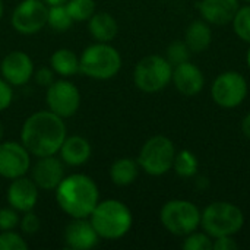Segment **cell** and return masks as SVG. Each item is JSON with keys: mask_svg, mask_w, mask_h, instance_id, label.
I'll return each instance as SVG.
<instances>
[{"mask_svg": "<svg viewBox=\"0 0 250 250\" xmlns=\"http://www.w3.org/2000/svg\"><path fill=\"white\" fill-rule=\"evenodd\" d=\"M182 248L185 250H212V237L205 231L199 233L198 230L185 236Z\"/></svg>", "mask_w": 250, "mask_h": 250, "instance_id": "29", "label": "cell"}, {"mask_svg": "<svg viewBox=\"0 0 250 250\" xmlns=\"http://www.w3.org/2000/svg\"><path fill=\"white\" fill-rule=\"evenodd\" d=\"M199 161L196 155L189 149H182L176 152L174 161H173V170L176 174L182 179H192L198 174Z\"/></svg>", "mask_w": 250, "mask_h": 250, "instance_id": "24", "label": "cell"}, {"mask_svg": "<svg viewBox=\"0 0 250 250\" xmlns=\"http://www.w3.org/2000/svg\"><path fill=\"white\" fill-rule=\"evenodd\" d=\"M163 227L179 237H185L201 227V209L190 201L171 199L160 211Z\"/></svg>", "mask_w": 250, "mask_h": 250, "instance_id": "6", "label": "cell"}, {"mask_svg": "<svg viewBox=\"0 0 250 250\" xmlns=\"http://www.w3.org/2000/svg\"><path fill=\"white\" fill-rule=\"evenodd\" d=\"M45 103L50 111L60 116L62 119H67L76 114L79 110L81 92L78 86L70 81L59 79L47 86Z\"/></svg>", "mask_w": 250, "mask_h": 250, "instance_id": "10", "label": "cell"}, {"mask_svg": "<svg viewBox=\"0 0 250 250\" xmlns=\"http://www.w3.org/2000/svg\"><path fill=\"white\" fill-rule=\"evenodd\" d=\"M100 236L88 218H72L64 229L66 248L72 250H89L98 245Z\"/></svg>", "mask_w": 250, "mask_h": 250, "instance_id": "16", "label": "cell"}, {"mask_svg": "<svg viewBox=\"0 0 250 250\" xmlns=\"http://www.w3.org/2000/svg\"><path fill=\"white\" fill-rule=\"evenodd\" d=\"M0 72L9 85L22 86L34 76V63L26 53L15 50L3 57L0 63Z\"/></svg>", "mask_w": 250, "mask_h": 250, "instance_id": "13", "label": "cell"}, {"mask_svg": "<svg viewBox=\"0 0 250 250\" xmlns=\"http://www.w3.org/2000/svg\"><path fill=\"white\" fill-rule=\"evenodd\" d=\"M28 243L15 230L0 231V250H28Z\"/></svg>", "mask_w": 250, "mask_h": 250, "instance_id": "30", "label": "cell"}, {"mask_svg": "<svg viewBox=\"0 0 250 250\" xmlns=\"http://www.w3.org/2000/svg\"><path fill=\"white\" fill-rule=\"evenodd\" d=\"M89 221L100 239L119 240L125 237L133 224V215L126 204L117 199H105L97 204Z\"/></svg>", "mask_w": 250, "mask_h": 250, "instance_id": "3", "label": "cell"}, {"mask_svg": "<svg viewBox=\"0 0 250 250\" xmlns=\"http://www.w3.org/2000/svg\"><path fill=\"white\" fill-rule=\"evenodd\" d=\"M1 138H3V125L0 123V142H1Z\"/></svg>", "mask_w": 250, "mask_h": 250, "instance_id": "40", "label": "cell"}, {"mask_svg": "<svg viewBox=\"0 0 250 250\" xmlns=\"http://www.w3.org/2000/svg\"><path fill=\"white\" fill-rule=\"evenodd\" d=\"M13 100L12 85H9L3 78H0V111L6 110Z\"/></svg>", "mask_w": 250, "mask_h": 250, "instance_id": "33", "label": "cell"}, {"mask_svg": "<svg viewBox=\"0 0 250 250\" xmlns=\"http://www.w3.org/2000/svg\"><path fill=\"white\" fill-rule=\"evenodd\" d=\"M240 7V0H201L198 12L201 18L209 25L231 23L236 12Z\"/></svg>", "mask_w": 250, "mask_h": 250, "instance_id": "18", "label": "cell"}, {"mask_svg": "<svg viewBox=\"0 0 250 250\" xmlns=\"http://www.w3.org/2000/svg\"><path fill=\"white\" fill-rule=\"evenodd\" d=\"M67 136L63 119L50 110L31 114L22 125L21 142L37 158L56 155Z\"/></svg>", "mask_w": 250, "mask_h": 250, "instance_id": "1", "label": "cell"}, {"mask_svg": "<svg viewBox=\"0 0 250 250\" xmlns=\"http://www.w3.org/2000/svg\"><path fill=\"white\" fill-rule=\"evenodd\" d=\"M48 7L42 0H22L13 10L10 23L13 29L23 35L40 32L47 25Z\"/></svg>", "mask_w": 250, "mask_h": 250, "instance_id": "11", "label": "cell"}, {"mask_svg": "<svg viewBox=\"0 0 250 250\" xmlns=\"http://www.w3.org/2000/svg\"><path fill=\"white\" fill-rule=\"evenodd\" d=\"M64 177V167L62 158L56 155L40 157L31 168V179L42 190H56Z\"/></svg>", "mask_w": 250, "mask_h": 250, "instance_id": "14", "label": "cell"}, {"mask_svg": "<svg viewBox=\"0 0 250 250\" xmlns=\"http://www.w3.org/2000/svg\"><path fill=\"white\" fill-rule=\"evenodd\" d=\"M185 42L190 48L192 53H202L205 51L212 42V31L208 22L193 21L185 34Z\"/></svg>", "mask_w": 250, "mask_h": 250, "instance_id": "21", "label": "cell"}, {"mask_svg": "<svg viewBox=\"0 0 250 250\" xmlns=\"http://www.w3.org/2000/svg\"><path fill=\"white\" fill-rule=\"evenodd\" d=\"M50 64L54 73L62 78H70L81 72L79 57L69 48H59L50 57Z\"/></svg>", "mask_w": 250, "mask_h": 250, "instance_id": "22", "label": "cell"}, {"mask_svg": "<svg viewBox=\"0 0 250 250\" xmlns=\"http://www.w3.org/2000/svg\"><path fill=\"white\" fill-rule=\"evenodd\" d=\"M243 1H246V3H250V0H243Z\"/></svg>", "mask_w": 250, "mask_h": 250, "instance_id": "41", "label": "cell"}, {"mask_svg": "<svg viewBox=\"0 0 250 250\" xmlns=\"http://www.w3.org/2000/svg\"><path fill=\"white\" fill-rule=\"evenodd\" d=\"M19 227L25 234H35L38 233L41 227V221L37 214H34L32 211H28V212H23V217L19 220Z\"/></svg>", "mask_w": 250, "mask_h": 250, "instance_id": "32", "label": "cell"}, {"mask_svg": "<svg viewBox=\"0 0 250 250\" xmlns=\"http://www.w3.org/2000/svg\"><path fill=\"white\" fill-rule=\"evenodd\" d=\"M64 6L73 22H85L95 13V0H69Z\"/></svg>", "mask_w": 250, "mask_h": 250, "instance_id": "26", "label": "cell"}, {"mask_svg": "<svg viewBox=\"0 0 250 250\" xmlns=\"http://www.w3.org/2000/svg\"><path fill=\"white\" fill-rule=\"evenodd\" d=\"M7 204L18 212L32 211L38 202V186L25 176L13 179L7 188Z\"/></svg>", "mask_w": 250, "mask_h": 250, "instance_id": "15", "label": "cell"}, {"mask_svg": "<svg viewBox=\"0 0 250 250\" xmlns=\"http://www.w3.org/2000/svg\"><path fill=\"white\" fill-rule=\"evenodd\" d=\"M3 10H4V4H3V0H0V21H1V16H3Z\"/></svg>", "mask_w": 250, "mask_h": 250, "instance_id": "38", "label": "cell"}, {"mask_svg": "<svg viewBox=\"0 0 250 250\" xmlns=\"http://www.w3.org/2000/svg\"><path fill=\"white\" fill-rule=\"evenodd\" d=\"M243 226L245 214L231 202H212L204 211H201V227L212 239L221 236H234L243 229Z\"/></svg>", "mask_w": 250, "mask_h": 250, "instance_id": "4", "label": "cell"}, {"mask_svg": "<svg viewBox=\"0 0 250 250\" xmlns=\"http://www.w3.org/2000/svg\"><path fill=\"white\" fill-rule=\"evenodd\" d=\"M35 81L38 85L41 86H48L54 82V72L53 69H48V67H41L35 72Z\"/></svg>", "mask_w": 250, "mask_h": 250, "instance_id": "35", "label": "cell"}, {"mask_svg": "<svg viewBox=\"0 0 250 250\" xmlns=\"http://www.w3.org/2000/svg\"><path fill=\"white\" fill-rule=\"evenodd\" d=\"M171 82L180 94L186 97H193L204 89L205 75L195 63L188 60L173 67Z\"/></svg>", "mask_w": 250, "mask_h": 250, "instance_id": "17", "label": "cell"}, {"mask_svg": "<svg viewBox=\"0 0 250 250\" xmlns=\"http://www.w3.org/2000/svg\"><path fill=\"white\" fill-rule=\"evenodd\" d=\"M248 92L246 78L236 70L220 73L211 85V98L221 108L239 107L246 100Z\"/></svg>", "mask_w": 250, "mask_h": 250, "instance_id": "9", "label": "cell"}, {"mask_svg": "<svg viewBox=\"0 0 250 250\" xmlns=\"http://www.w3.org/2000/svg\"><path fill=\"white\" fill-rule=\"evenodd\" d=\"M48 7L50 6H60V4H66L69 0H42Z\"/></svg>", "mask_w": 250, "mask_h": 250, "instance_id": "37", "label": "cell"}, {"mask_svg": "<svg viewBox=\"0 0 250 250\" xmlns=\"http://www.w3.org/2000/svg\"><path fill=\"white\" fill-rule=\"evenodd\" d=\"M88 31L98 42H110L119 32L117 21L107 12H95L88 19Z\"/></svg>", "mask_w": 250, "mask_h": 250, "instance_id": "20", "label": "cell"}, {"mask_svg": "<svg viewBox=\"0 0 250 250\" xmlns=\"http://www.w3.org/2000/svg\"><path fill=\"white\" fill-rule=\"evenodd\" d=\"M242 132L246 138L250 139V113H248L245 119L242 120Z\"/></svg>", "mask_w": 250, "mask_h": 250, "instance_id": "36", "label": "cell"}, {"mask_svg": "<svg viewBox=\"0 0 250 250\" xmlns=\"http://www.w3.org/2000/svg\"><path fill=\"white\" fill-rule=\"evenodd\" d=\"M173 76V64L163 56L151 54L138 62L133 70V82L138 89L146 94L163 91Z\"/></svg>", "mask_w": 250, "mask_h": 250, "instance_id": "8", "label": "cell"}, {"mask_svg": "<svg viewBox=\"0 0 250 250\" xmlns=\"http://www.w3.org/2000/svg\"><path fill=\"white\" fill-rule=\"evenodd\" d=\"M56 201L70 218H89L100 202L98 186L86 174L66 176L56 188Z\"/></svg>", "mask_w": 250, "mask_h": 250, "instance_id": "2", "label": "cell"}, {"mask_svg": "<svg viewBox=\"0 0 250 250\" xmlns=\"http://www.w3.org/2000/svg\"><path fill=\"white\" fill-rule=\"evenodd\" d=\"M19 215L18 211L10 208H0V231L15 230L19 226Z\"/></svg>", "mask_w": 250, "mask_h": 250, "instance_id": "31", "label": "cell"}, {"mask_svg": "<svg viewBox=\"0 0 250 250\" xmlns=\"http://www.w3.org/2000/svg\"><path fill=\"white\" fill-rule=\"evenodd\" d=\"M59 152L64 164L72 167H79L89 160L92 148L85 138L79 135H72V136H66Z\"/></svg>", "mask_w": 250, "mask_h": 250, "instance_id": "19", "label": "cell"}, {"mask_svg": "<svg viewBox=\"0 0 250 250\" xmlns=\"http://www.w3.org/2000/svg\"><path fill=\"white\" fill-rule=\"evenodd\" d=\"M47 23L51 26V29L57 31V32H64V31H67L72 26L73 19L70 18V15H69V12H67L64 4L50 6L48 7Z\"/></svg>", "mask_w": 250, "mask_h": 250, "instance_id": "25", "label": "cell"}, {"mask_svg": "<svg viewBox=\"0 0 250 250\" xmlns=\"http://www.w3.org/2000/svg\"><path fill=\"white\" fill-rule=\"evenodd\" d=\"M139 174L138 161L123 157L116 160L110 167V179L117 186H129L135 183Z\"/></svg>", "mask_w": 250, "mask_h": 250, "instance_id": "23", "label": "cell"}, {"mask_svg": "<svg viewBox=\"0 0 250 250\" xmlns=\"http://www.w3.org/2000/svg\"><path fill=\"white\" fill-rule=\"evenodd\" d=\"M236 35L250 44V3L240 6L231 21Z\"/></svg>", "mask_w": 250, "mask_h": 250, "instance_id": "27", "label": "cell"}, {"mask_svg": "<svg viewBox=\"0 0 250 250\" xmlns=\"http://www.w3.org/2000/svg\"><path fill=\"white\" fill-rule=\"evenodd\" d=\"M81 72L97 81L114 78L122 69V56L108 42H95L88 45L79 57Z\"/></svg>", "mask_w": 250, "mask_h": 250, "instance_id": "5", "label": "cell"}, {"mask_svg": "<svg viewBox=\"0 0 250 250\" xmlns=\"http://www.w3.org/2000/svg\"><path fill=\"white\" fill-rule=\"evenodd\" d=\"M237 248L239 245L233 239V236H221V237L212 239V250H234Z\"/></svg>", "mask_w": 250, "mask_h": 250, "instance_id": "34", "label": "cell"}, {"mask_svg": "<svg viewBox=\"0 0 250 250\" xmlns=\"http://www.w3.org/2000/svg\"><path fill=\"white\" fill-rule=\"evenodd\" d=\"M176 157V146L173 141L164 135L149 138L141 148L138 164L146 174L158 177L164 176L173 168Z\"/></svg>", "mask_w": 250, "mask_h": 250, "instance_id": "7", "label": "cell"}, {"mask_svg": "<svg viewBox=\"0 0 250 250\" xmlns=\"http://www.w3.org/2000/svg\"><path fill=\"white\" fill-rule=\"evenodd\" d=\"M31 168V154L22 142H0V177L13 180Z\"/></svg>", "mask_w": 250, "mask_h": 250, "instance_id": "12", "label": "cell"}, {"mask_svg": "<svg viewBox=\"0 0 250 250\" xmlns=\"http://www.w3.org/2000/svg\"><path fill=\"white\" fill-rule=\"evenodd\" d=\"M190 48L188 47V44L185 41H173L168 47H167V51H166V59L174 66L180 64V63H185L188 60H190Z\"/></svg>", "mask_w": 250, "mask_h": 250, "instance_id": "28", "label": "cell"}, {"mask_svg": "<svg viewBox=\"0 0 250 250\" xmlns=\"http://www.w3.org/2000/svg\"><path fill=\"white\" fill-rule=\"evenodd\" d=\"M246 62H248V66H249L250 69V47L249 50H248V54H246Z\"/></svg>", "mask_w": 250, "mask_h": 250, "instance_id": "39", "label": "cell"}]
</instances>
